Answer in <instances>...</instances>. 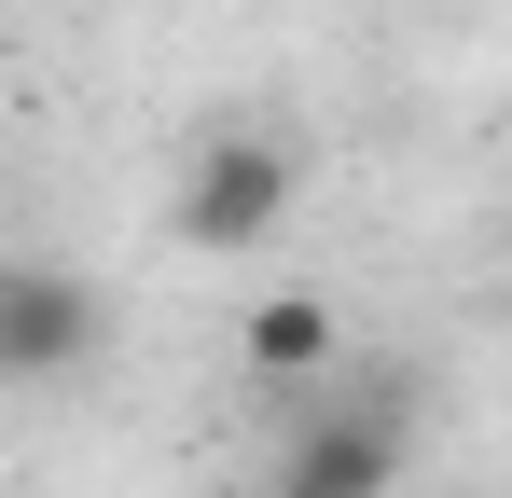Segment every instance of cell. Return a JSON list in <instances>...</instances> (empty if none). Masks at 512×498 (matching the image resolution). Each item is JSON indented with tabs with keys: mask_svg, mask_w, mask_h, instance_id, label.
<instances>
[{
	"mask_svg": "<svg viewBox=\"0 0 512 498\" xmlns=\"http://www.w3.org/2000/svg\"><path fill=\"white\" fill-rule=\"evenodd\" d=\"M277 485L291 498H388L402 485V402H333L291 429V457H277Z\"/></svg>",
	"mask_w": 512,
	"mask_h": 498,
	"instance_id": "3",
	"label": "cell"
},
{
	"mask_svg": "<svg viewBox=\"0 0 512 498\" xmlns=\"http://www.w3.org/2000/svg\"><path fill=\"white\" fill-rule=\"evenodd\" d=\"M97 346H111V305L70 263H0V388H70Z\"/></svg>",
	"mask_w": 512,
	"mask_h": 498,
	"instance_id": "1",
	"label": "cell"
},
{
	"mask_svg": "<svg viewBox=\"0 0 512 498\" xmlns=\"http://www.w3.org/2000/svg\"><path fill=\"white\" fill-rule=\"evenodd\" d=\"M236 498H291V485H236Z\"/></svg>",
	"mask_w": 512,
	"mask_h": 498,
	"instance_id": "5",
	"label": "cell"
},
{
	"mask_svg": "<svg viewBox=\"0 0 512 498\" xmlns=\"http://www.w3.org/2000/svg\"><path fill=\"white\" fill-rule=\"evenodd\" d=\"M333 360H346V319L319 305V291H263L250 305V374L305 388V374H333Z\"/></svg>",
	"mask_w": 512,
	"mask_h": 498,
	"instance_id": "4",
	"label": "cell"
},
{
	"mask_svg": "<svg viewBox=\"0 0 512 498\" xmlns=\"http://www.w3.org/2000/svg\"><path fill=\"white\" fill-rule=\"evenodd\" d=\"M277 222H291V153L277 139H208V153L180 166V236L208 249V263L222 249H263Z\"/></svg>",
	"mask_w": 512,
	"mask_h": 498,
	"instance_id": "2",
	"label": "cell"
}]
</instances>
